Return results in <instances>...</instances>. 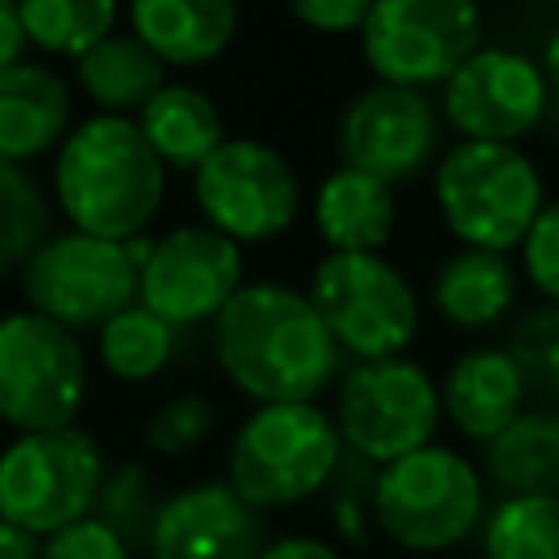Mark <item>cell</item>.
I'll list each match as a JSON object with an SVG mask.
<instances>
[{
    "instance_id": "34",
    "label": "cell",
    "mask_w": 559,
    "mask_h": 559,
    "mask_svg": "<svg viewBox=\"0 0 559 559\" xmlns=\"http://www.w3.org/2000/svg\"><path fill=\"white\" fill-rule=\"evenodd\" d=\"M39 559H135V550L96 515L74 520L39 542Z\"/></svg>"
},
{
    "instance_id": "27",
    "label": "cell",
    "mask_w": 559,
    "mask_h": 559,
    "mask_svg": "<svg viewBox=\"0 0 559 559\" xmlns=\"http://www.w3.org/2000/svg\"><path fill=\"white\" fill-rule=\"evenodd\" d=\"M480 559H559V498H498L480 524Z\"/></svg>"
},
{
    "instance_id": "38",
    "label": "cell",
    "mask_w": 559,
    "mask_h": 559,
    "mask_svg": "<svg viewBox=\"0 0 559 559\" xmlns=\"http://www.w3.org/2000/svg\"><path fill=\"white\" fill-rule=\"evenodd\" d=\"M0 559H39V537L0 520Z\"/></svg>"
},
{
    "instance_id": "6",
    "label": "cell",
    "mask_w": 559,
    "mask_h": 559,
    "mask_svg": "<svg viewBox=\"0 0 559 559\" xmlns=\"http://www.w3.org/2000/svg\"><path fill=\"white\" fill-rule=\"evenodd\" d=\"M306 297L354 362L402 358L419 336V297L384 253H323Z\"/></svg>"
},
{
    "instance_id": "31",
    "label": "cell",
    "mask_w": 559,
    "mask_h": 559,
    "mask_svg": "<svg viewBox=\"0 0 559 559\" xmlns=\"http://www.w3.org/2000/svg\"><path fill=\"white\" fill-rule=\"evenodd\" d=\"M511 358L520 362L528 393L546 406H559V306H533L507 336Z\"/></svg>"
},
{
    "instance_id": "10",
    "label": "cell",
    "mask_w": 559,
    "mask_h": 559,
    "mask_svg": "<svg viewBox=\"0 0 559 559\" xmlns=\"http://www.w3.org/2000/svg\"><path fill=\"white\" fill-rule=\"evenodd\" d=\"M87 402L79 336L35 310L0 314V424L17 432L70 428Z\"/></svg>"
},
{
    "instance_id": "17",
    "label": "cell",
    "mask_w": 559,
    "mask_h": 559,
    "mask_svg": "<svg viewBox=\"0 0 559 559\" xmlns=\"http://www.w3.org/2000/svg\"><path fill=\"white\" fill-rule=\"evenodd\" d=\"M437 389H441L445 424L472 445H489L507 424H515L528 411V397H533L528 380H524V371L507 345L463 349L445 367Z\"/></svg>"
},
{
    "instance_id": "1",
    "label": "cell",
    "mask_w": 559,
    "mask_h": 559,
    "mask_svg": "<svg viewBox=\"0 0 559 559\" xmlns=\"http://www.w3.org/2000/svg\"><path fill=\"white\" fill-rule=\"evenodd\" d=\"M214 362L258 406L314 402L341 380V349L310 297L280 280L245 284L214 319Z\"/></svg>"
},
{
    "instance_id": "29",
    "label": "cell",
    "mask_w": 559,
    "mask_h": 559,
    "mask_svg": "<svg viewBox=\"0 0 559 559\" xmlns=\"http://www.w3.org/2000/svg\"><path fill=\"white\" fill-rule=\"evenodd\" d=\"M157 507H162V498L153 493L148 467L131 459V463H118V467L105 472V485L96 493L92 515L100 524H109L131 550H144L148 533H153V520H157Z\"/></svg>"
},
{
    "instance_id": "8",
    "label": "cell",
    "mask_w": 559,
    "mask_h": 559,
    "mask_svg": "<svg viewBox=\"0 0 559 559\" xmlns=\"http://www.w3.org/2000/svg\"><path fill=\"white\" fill-rule=\"evenodd\" d=\"M105 450L83 428L17 432L0 450V520L39 542L74 520H87L105 485Z\"/></svg>"
},
{
    "instance_id": "9",
    "label": "cell",
    "mask_w": 559,
    "mask_h": 559,
    "mask_svg": "<svg viewBox=\"0 0 559 559\" xmlns=\"http://www.w3.org/2000/svg\"><path fill=\"white\" fill-rule=\"evenodd\" d=\"M485 39L480 0H376L358 44L376 83L441 87Z\"/></svg>"
},
{
    "instance_id": "22",
    "label": "cell",
    "mask_w": 559,
    "mask_h": 559,
    "mask_svg": "<svg viewBox=\"0 0 559 559\" xmlns=\"http://www.w3.org/2000/svg\"><path fill=\"white\" fill-rule=\"evenodd\" d=\"M480 476L498 498H559V406H528L480 445Z\"/></svg>"
},
{
    "instance_id": "36",
    "label": "cell",
    "mask_w": 559,
    "mask_h": 559,
    "mask_svg": "<svg viewBox=\"0 0 559 559\" xmlns=\"http://www.w3.org/2000/svg\"><path fill=\"white\" fill-rule=\"evenodd\" d=\"M258 559H345V550L314 533H280L262 546Z\"/></svg>"
},
{
    "instance_id": "40",
    "label": "cell",
    "mask_w": 559,
    "mask_h": 559,
    "mask_svg": "<svg viewBox=\"0 0 559 559\" xmlns=\"http://www.w3.org/2000/svg\"><path fill=\"white\" fill-rule=\"evenodd\" d=\"M555 4H559V0H555Z\"/></svg>"
},
{
    "instance_id": "18",
    "label": "cell",
    "mask_w": 559,
    "mask_h": 559,
    "mask_svg": "<svg viewBox=\"0 0 559 559\" xmlns=\"http://www.w3.org/2000/svg\"><path fill=\"white\" fill-rule=\"evenodd\" d=\"M70 83L35 61H17L0 70V162H35L61 148L70 127Z\"/></svg>"
},
{
    "instance_id": "28",
    "label": "cell",
    "mask_w": 559,
    "mask_h": 559,
    "mask_svg": "<svg viewBox=\"0 0 559 559\" xmlns=\"http://www.w3.org/2000/svg\"><path fill=\"white\" fill-rule=\"evenodd\" d=\"M44 240H48V201L39 183L22 166L0 162V271L17 262L26 266Z\"/></svg>"
},
{
    "instance_id": "33",
    "label": "cell",
    "mask_w": 559,
    "mask_h": 559,
    "mask_svg": "<svg viewBox=\"0 0 559 559\" xmlns=\"http://www.w3.org/2000/svg\"><path fill=\"white\" fill-rule=\"evenodd\" d=\"M520 253H524V280L533 284V293L559 306V197L542 205Z\"/></svg>"
},
{
    "instance_id": "26",
    "label": "cell",
    "mask_w": 559,
    "mask_h": 559,
    "mask_svg": "<svg viewBox=\"0 0 559 559\" xmlns=\"http://www.w3.org/2000/svg\"><path fill=\"white\" fill-rule=\"evenodd\" d=\"M26 44L79 61L105 35H114L118 0H17Z\"/></svg>"
},
{
    "instance_id": "35",
    "label": "cell",
    "mask_w": 559,
    "mask_h": 559,
    "mask_svg": "<svg viewBox=\"0 0 559 559\" xmlns=\"http://www.w3.org/2000/svg\"><path fill=\"white\" fill-rule=\"evenodd\" d=\"M288 13L306 26V31H319V35H354L362 31L367 13L376 0H284Z\"/></svg>"
},
{
    "instance_id": "39",
    "label": "cell",
    "mask_w": 559,
    "mask_h": 559,
    "mask_svg": "<svg viewBox=\"0 0 559 559\" xmlns=\"http://www.w3.org/2000/svg\"><path fill=\"white\" fill-rule=\"evenodd\" d=\"M542 79H546V87H550V96H559V26H550V35H546V44H542Z\"/></svg>"
},
{
    "instance_id": "12",
    "label": "cell",
    "mask_w": 559,
    "mask_h": 559,
    "mask_svg": "<svg viewBox=\"0 0 559 559\" xmlns=\"http://www.w3.org/2000/svg\"><path fill=\"white\" fill-rule=\"evenodd\" d=\"M22 293L35 314L70 332H87L140 301V266L122 240H100L70 227L31 253L22 266Z\"/></svg>"
},
{
    "instance_id": "4",
    "label": "cell",
    "mask_w": 559,
    "mask_h": 559,
    "mask_svg": "<svg viewBox=\"0 0 559 559\" xmlns=\"http://www.w3.org/2000/svg\"><path fill=\"white\" fill-rule=\"evenodd\" d=\"M485 476L454 445H424L376 472V533L406 555H445L485 524Z\"/></svg>"
},
{
    "instance_id": "23",
    "label": "cell",
    "mask_w": 559,
    "mask_h": 559,
    "mask_svg": "<svg viewBox=\"0 0 559 559\" xmlns=\"http://www.w3.org/2000/svg\"><path fill=\"white\" fill-rule=\"evenodd\" d=\"M135 127L166 170H188V175L227 140L214 96L192 83H166L135 114Z\"/></svg>"
},
{
    "instance_id": "24",
    "label": "cell",
    "mask_w": 559,
    "mask_h": 559,
    "mask_svg": "<svg viewBox=\"0 0 559 559\" xmlns=\"http://www.w3.org/2000/svg\"><path fill=\"white\" fill-rule=\"evenodd\" d=\"M74 79L83 96L96 105V114L131 118L166 87V66L131 31L127 35L114 31L74 61Z\"/></svg>"
},
{
    "instance_id": "13",
    "label": "cell",
    "mask_w": 559,
    "mask_h": 559,
    "mask_svg": "<svg viewBox=\"0 0 559 559\" xmlns=\"http://www.w3.org/2000/svg\"><path fill=\"white\" fill-rule=\"evenodd\" d=\"M245 288V253L236 240L205 223L170 227L153 240L140 266V306H148L170 328L214 323L227 301Z\"/></svg>"
},
{
    "instance_id": "5",
    "label": "cell",
    "mask_w": 559,
    "mask_h": 559,
    "mask_svg": "<svg viewBox=\"0 0 559 559\" xmlns=\"http://www.w3.org/2000/svg\"><path fill=\"white\" fill-rule=\"evenodd\" d=\"M432 205L463 249L511 253L542 214L546 183L520 144L459 140L432 170Z\"/></svg>"
},
{
    "instance_id": "32",
    "label": "cell",
    "mask_w": 559,
    "mask_h": 559,
    "mask_svg": "<svg viewBox=\"0 0 559 559\" xmlns=\"http://www.w3.org/2000/svg\"><path fill=\"white\" fill-rule=\"evenodd\" d=\"M218 411L205 393H175L144 419V445L162 459H183L210 441Z\"/></svg>"
},
{
    "instance_id": "3",
    "label": "cell",
    "mask_w": 559,
    "mask_h": 559,
    "mask_svg": "<svg viewBox=\"0 0 559 559\" xmlns=\"http://www.w3.org/2000/svg\"><path fill=\"white\" fill-rule=\"evenodd\" d=\"M341 454L345 445L332 411L319 402H271L236 424L223 480L262 515L288 511L328 489Z\"/></svg>"
},
{
    "instance_id": "25",
    "label": "cell",
    "mask_w": 559,
    "mask_h": 559,
    "mask_svg": "<svg viewBox=\"0 0 559 559\" xmlns=\"http://www.w3.org/2000/svg\"><path fill=\"white\" fill-rule=\"evenodd\" d=\"M175 345H179V328H170L140 301L114 314L105 328H96V358L122 384H144L162 376L175 358Z\"/></svg>"
},
{
    "instance_id": "15",
    "label": "cell",
    "mask_w": 559,
    "mask_h": 559,
    "mask_svg": "<svg viewBox=\"0 0 559 559\" xmlns=\"http://www.w3.org/2000/svg\"><path fill=\"white\" fill-rule=\"evenodd\" d=\"M441 148V114L424 92L371 83L354 92L336 118V153L341 166L367 170L376 179L406 183L415 179Z\"/></svg>"
},
{
    "instance_id": "37",
    "label": "cell",
    "mask_w": 559,
    "mask_h": 559,
    "mask_svg": "<svg viewBox=\"0 0 559 559\" xmlns=\"http://www.w3.org/2000/svg\"><path fill=\"white\" fill-rule=\"evenodd\" d=\"M26 52V31L17 17V0H0V70L17 66Z\"/></svg>"
},
{
    "instance_id": "11",
    "label": "cell",
    "mask_w": 559,
    "mask_h": 559,
    "mask_svg": "<svg viewBox=\"0 0 559 559\" xmlns=\"http://www.w3.org/2000/svg\"><path fill=\"white\" fill-rule=\"evenodd\" d=\"M192 201L218 236L262 245L284 236L301 214V179L293 162L253 135H227L197 170Z\"/></svg>"
},
{
    "instance_id": "14",
    "label": "cell",
    "mask_w": 559,
    "mask_h": 559,
    "mask_svg": "<svg viewBox=\"0 0 559 559\" xmlns=\"http://www.w3.org/2000/svg\"><path fill=\"white\" fill-rule=\"evenodd\" d=\"M550 109V87L542 66L528 52L480 44L445 83H441V118L463 140L515 144L542 127Z\"/></svg>"
},
{
    "instance_id": "2",
    "label": "cell",
    "mask_w": 559,
    "mask_h": 559,
    "mask_svg": "<svg viewBox=\"0 0 559 559\" xmlns=\"http://www.w3.org/2000/svg\"><path fill=\"white\" fill-rule=\"evenodd\" d=\"M52 188L74 231L135 240L162 210L166 166L140 135L135 118L92 114L61 140Z\"/></svg>"
},
{
    "instance_id": "19",
    "label": "cell",
    "mask_w": 559,
    "mask_h": 559,
    "mask_svg": "<svg viewBox=\"0 0 559 559\" xmlns=\"http://www.w3.org/2000/svg\"><path fill=\"white\" fill-rule=\"evenodd\" d=\"M131 35L162 66H210L240 26L236 0H127Z\"/></svg>"
},
{
    "instance_id": "7",
    "label": "cell",
    "mask_w": 559,
    "mask_h": 559,
    "mask_svg": "<svg viewBox=\"0 0 559 559\" xmlns=\"http://www.w3.org/2000/svg\"><path fill=\"white\" fill-rule=\"evenodd\" d=\"M441 389L415 358H380L354 362L336 380L332 424L341 445L376 467H389L424 445H432L441 428Z\"/></svg>"
},
{
    "instance_id": "21",
    "label": "cell",
    "mask_w": 559,
    "mask_h": 559,
    "mask_svg": "<svg viewBox=\"0 0 559 559\" xmlns=\"http://www.w3.org/2000/svg\"><path fill=\"white\" fill-rule=\"evenodd\" d=\"M314 231L328 253H380L397 227V197L384 179L336 166L314 192Z\"/></svg>"
},
{
    "instance_id": "16",
    "label": "cell",
    "mask_w": 559,
    "mask_h": 559,
    "mask_svg": "<svg viewBox=\"0 0 559 559\" xmlns=\"http://www.w3.org/2000/svg\"><path fill=\"white\" fill-rule=\"evenodd\" d=\"M271 542L266 515L227 480H192L162 498L148 559H258Z\"/></svg>"
},
{
    "instance_id": "20",
    "label": "cell",
    "mask_w": 559,
    "mask_h": 559,
    "mask_svg": "<svg viewBox=\"0 0 559 559\" xmlns=\"http://www.w3.org/2000/svg\"><path fill=\"white\" fill-rule=\"evenodd\" d=\"M432 310L454 332H489L520 301V271L493 249H454L432 271Z\"/></svg>"
},
{
    "instance_id": "30",
    "label": "cell",
    "mask_w": 559,
    "mask_h": 559,
    "mask_svg": "<svg viewBox=\"0 0 559 559\" xmlns=\"http://www.w3.org/2000/svg\"><path fill=\"white\" fill-rule=\"evenodd\" d=\"M376 463L358 459V454H341L323 498H328V528L341 546H354V550H367L376 542V511H371V498H376Z\"/></svg>"
}]
</instances>
